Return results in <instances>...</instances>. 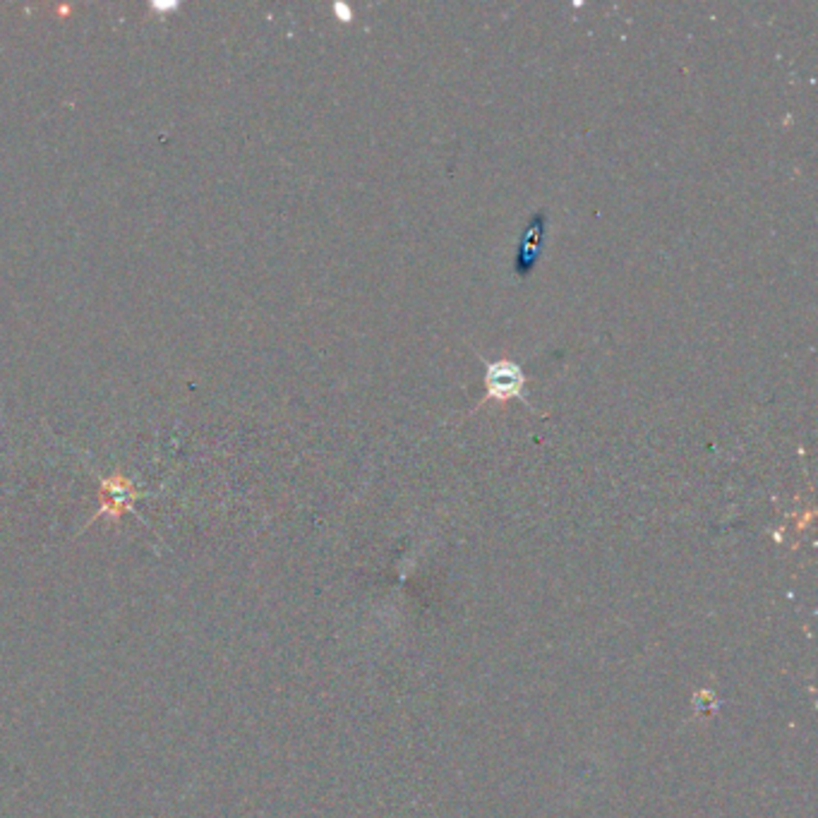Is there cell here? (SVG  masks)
<instances>
[{
	"mask_svg": "<svg viewBox=\"0 0 818 818\" xmlns=\"http://www.w3.org/2000/svg\"><path fill=\"white\" fill-rule=\"evenodd\" d=\"M485 367H488V374H485L488 394H485L482 403H488L489 399H495V401L499 403L519 399L523 406H528V409L533 410L531 399L526 396L528 377L516 363H512V360H495V363L485 360Z\"/></svg>",
	"mask_w": 818,
	"mask_h": 818,
	"instance_id": "obj_1",
	"label": "cell"
},
{
	"mask_svg": "<svg viewBox=\"0 0 818 818\" xmlns=\"http://www.w3.org/2000/svg\"><path fill=\"white\" fill-rule=\"evenodd\" d=\"M542 228H545V214L541 212L533 221H531V226H528L526 235H523V242H521L519 255H516V271H519V274H526V271L535 264V257L541 252Z\"/></svg>",
	"mask_w": 818,
	"mask_h": 818,
	"instance_id": "obj_2",
	"label": "cell"
}]
</instances>
